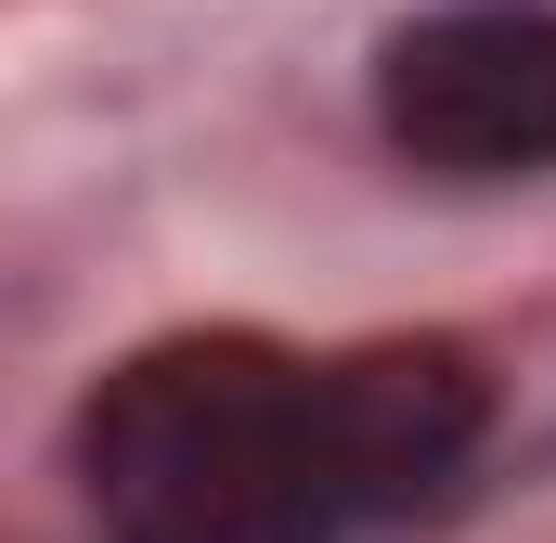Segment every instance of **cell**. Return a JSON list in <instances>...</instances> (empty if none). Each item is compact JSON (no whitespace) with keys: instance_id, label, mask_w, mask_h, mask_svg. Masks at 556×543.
<instances>
[{"instance_id":"1","label":"cell","mask_w":556,"mask_h":543,"mask_svg":"<svg viewBox=\"0 0 556 543\" xmlns=\"http://www.w3.org/2000/svg\"><path fill=\"white\" fill-rule=\"evenodd\" d=\"M479 440L466 350H350L285 363L260 337H168L78 427L104 543H337L440 492Z\"/></svg>"},{"instance_id":"2","label":"cell","mask_w":556,"mask_h":543,"mask_svg":"<svg viewBox=\"0 0 556 543\" xmlns=\"http://www.w3.org/2000/svg\"><path fill=\"white\" fill-rule=\"evenodd\" d=\"M376 117L415 168H453V181L556 168V13L466 0V13L402 26L389 65H376Z\"/></svg>"}]
</instances>
